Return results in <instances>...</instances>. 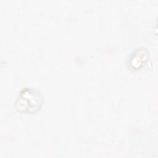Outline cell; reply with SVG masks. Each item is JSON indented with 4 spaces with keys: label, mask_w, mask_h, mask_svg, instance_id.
I'll return each instance as SVG.
<instances>
[{
    "label": "cell",
    "mask_w": 158,
    "mask_h": 158,
    "mask_svg": "<svg viewBox=\"0 0 158 158\" xmlns=\"http://www.w3.org/2000/svg\"><path fill=\"white\" fill-rule=\"evenodd\" d=\"M150 56L149 50L144 47L136 48L127 56L125 65L130 72H136L143 69L148 62Z\"/></svg>",
    "instance_id": "7a4b0ae2"
},
{
    "label": "cell",
    "mask_w": 158,
    "mask_h": 158,
    "mask_svg": "<svg viewBox=\"0 0 158 158\" xmlns=\"http://www.w3.org/2000/svg\"><path fill=\"white\" fill-rule=\"evenodd\" d=\"M44 103L42 93L31 87H25L19 91L14 106L15 110L22 114H34L38 112Z\"/></svg>",
    "instance_id": "6da1fadb"
}]
</instances>
